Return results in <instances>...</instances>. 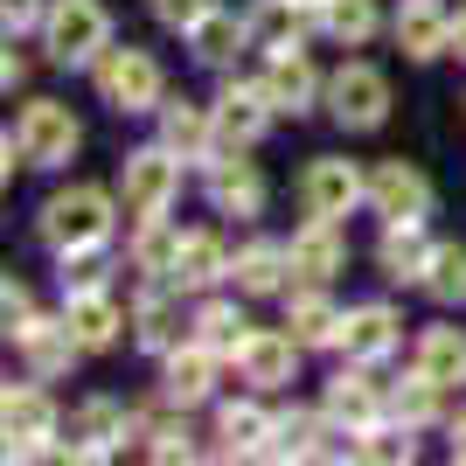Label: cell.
I'll use <instances>...</instances> for the list:
<instances>
[{
  "label": "cell",
  "mask_w": 466,
  "mask_h": 466,
  "mask_svg": "<svg viewBox=\"0 0 466 466\" xmlns=\"http://www.w3.org/2000/svg\"><path fill=\"white\" fill-rule=\"evenodd\" d=\"M35 230L49 251H105L112 244V195L91 188V181H70V188H56L49 202H42Z\"/></svg>",
  "instance_id": "obj_1"
},
{
  "label": "cell",
  "mask_w": 466,
  "mask_h": 466,
  "mask_svg": "<svg viewBox=\"0 0 466 466\" xmlns=\"http://www.w3.org/2000/svg\"><path fill=\"white\" fill-rule=\"evenodd\" d=\"M42 49L63 70H91L105 49H112V15L97 0H49V21H42Z\"/></svg>",
  "instance_id": "obj_2"
},
{
  "label": "cell",
  "mask_w": 466,
  "mask_h": 466,
  "mask_svg": "<svg viewBox=\"0 0 466 466\" xmlns=\"http://www.w3.org/2000/svg\"><path fill=\"white\" fill-rule=\"evenodd\" d=\"M91 84H97V97L112 105V112H160V97H167V77H160V63L147 56V49H105V56L91 63Z\"/></svg>",
  "instance_id": "obj_3"
},
{
  "label": "cell",
  "mask_w": 466,
  "mask_h": 466,
  "mask_svg": "<svg viewBox=\"0 0 466 466\" xmlns=\"http://www.w3.org/2000/svg\"><path fill=\"white\" fill-rule=\"evenodd\" d=\"M15 147H21V167H63L84 147V126L56 97H28L21 118H15Z\"/></svg>",
  "instance_id": "obj_4"
},
{
  "label": "cell",
  "mask_w": 466,
  "mask_h": 466,
  "mask_svg": "<svg viewBox=\"0 0 466 466\" xmlns=\"http://www.w3.org/2000/svg\"><path fill=\"white\" fill-rule=\"evenodd\" d=\"M35 383H42V376H35ZM35 383H7V397H0V431H7V460H49V452H63V446H56L63 418H56V404H49Z\"/></svg>",
  "instance_id": "obj_5"
},
{
  "label": "cell",
  "mask_w": 466,
  "mask_h": 466,
  "mask_svg": "<svg viewBox=\"0 0 466 466\" xmlns=\"http://www.w3.org/2000/svg\"><path fill=\"white\" fill-rule=\"evenodd\" d=\"M118 188H126V209H133V216H167V209H175V195H181V154L167 147V139L126 154Z\"/></svg>",
  "instance_id": "obj_6"
},
{
  "label": "cell",
  "mask_w": 466,
  "mask_h": 466,
  "mask_svg": "<svg viewBox=\"0 0 466 466\" xmlns=\"http://www.w3.org/2000/svg\"><path fill=\"white\" fill-rule=\"evenodd\" d=\"M328 112H334V126H349V133H376L390 118V77L376 63H341L328 77Z\"/></svg>",
  "instance_id": "obj_7"
},
{
  "label": "cell",
  "mask_w": 466,
  "mask_h": 466,
  "mask_svg": "<svg viewBox=\"0 0 466 466\" xmlns=\"http://www.w3.org/2000/svg\"><path fill=\"white\" fill-rule=\"evenodd\" d=\"M355 202H370V175H362L355 160H341V154L307 160V175H299V209H307V216H328V223H341Z\"/></svg>",
  "instance_id": "obj_8"
},
{
  "label": "cell",
  "mask_w": 466,
  "mask_h": 466,
  "mask_svg": "<svg viewBox=\"0 0 466 466\" xmlns=\"http://www.w3.org/2000/svg\"><path fill=\"white\" fill-rule=\"evenodd\" d=\"M272 91H265V77L258 84H223L216 91V147H230V154H244V147H258V139L272 133Z\"/></svg>",
  "instance_id": "obj_9"
},
{
  "label": "cell",
  "mask_w": 466,
  "mask_h": 466,
  "mask_svg": "<svg viewBox=\"0 0 466 466\" xmlns=\"http://www.w3.org/2000/svg\"><path fill=\"white\" fill-rule=\"evenodd\" d=\"M370 209L383 223H425L431 216V181L425 167H410V160H376L370 175Z\"/></svg>",
  "instance_id": "obj_10"
},
{
  "label": "cell",
  "mask_w": 466,
  "mask_h": 466,
  "mask_svg": "<svg viewBox=\"0 0 466 466\" xmlns=\"http://www.w3.org/2000/svg\"><path fill=\"white\" fill-rule=\"evenodd\" d=\"M126 431H133V410H118L112 397H91V404H77V418H70L63 452H70V460H112V452L126 446Z\"/></svg>",
  "instance_id": "obj_11"
},
{
  "label": "cell",
  "mask_w": 466,
  "mask_h": 466,
  "mask_svg": "<svg viewBox=\"0 0 466 466\" xmlns=\"http://www.w3.org/2000/svg\"><path fill=\"white\" fill-rule=\"evenodd\" d=\"M292 279H307V286H328L341 265H349V237H341V223H328V216H307L299 230H292Z\"/></svg>",
  "instance_id": "obj_12"
},
{
  "label": "cell",
  "mask_w": 466,
  "mask_h": 466,
  "mask_svg": "<svg viewBox=\"0 0 466 466\" xmlns=\"http://www.w3.org/2000/svg\"><path fill=\"white\" fill-rule=\"evenodd\" d=\"M216 370H223V355L209 349V341H181L175 355H167V376H160V397L175 410H195L216 397Z\"/></svg>",
  "instance_id": "obj_13"
},
{
  "label": "cell",
  "mask_w": 466,
  "mask_h": 466,
  "mask_svg": "<svg viewBox=\"0 0 466 466\" xmlns=\"http://www.w3.org/2000/svg\"><path fill=\"white\" fill-rule=\"evenodd\" d=\"M390 35L404 49L410 63H431V56H452V15L439 0H404L397 21H390Z\"/></svg>",
  "instance_id": "obj_14"
},
{
  "label": "cell",
  "mask_w": 466,
  "mask_h": 466,
  "mask_svg": "<svg viewBox=\"0 0 466 466\" xmlns=\"http://www.w3.org/2000/svg\"><path fill=\"white\" fill-rule=\"evenodd\" d=\"M397 341H404V320H397V307H349V320H341V341L334 349L349 355V362H383V355H397Z\"/></svg>",
  "instance_id": "obj_15"
},
{
  "label": "cell",
  "mask_w": 466,
  "mask_h": 466,
  "mask_svg": "<svg viewBox=\"0 0 466 466\" xmlns=\"http://www.w3.org/2000/svg\"><path fill=\"white\" fill-rule=\"evenodd\" d=\"M341 320H349V313L334 307L320 286H307V279L286 286V328H292L299 349H334V341H341Z\"/></svg>",
  "instance_id": "obj_16"
},
{
  "label": "cell",
  "mask_w": 466,
  "mask_h": 466,
  "mask_svg": "<svg viewBox=\"0 0 466 466\" xmlns=\"http://www.w3.org/2000/svg\"><path fill=\"white\" fill-rule=\"evenodd\" d=\"M175 292H181V286H175ZM175 292H139V299H133V341H139L147 355H160V362L188 341V313H181Z\"/></svg>",
  "instance_id": "obj_17"
},
{
  "label": "cell",
  "mask_w": 466,
  "mask_h": 466,
  "mask_svg": "<svg viewBox=\"0 0 466 466\" xmlns=\"http://www.w3.org/2000/svg\"><path fill=\"white\" fill-rule=\"evenodd\" d=\"M390 410V390L370 376V362H349V370L328 383V418H341V425H355V431H370L376 418Z\"/></svg>",
  "instance_id": "obj_18"
},
{
  "label": "cell",
  "mask_w": 466,
  "mask_h": 466,
  "mask_svg": "<svg viewBox=\"0 0 466 466\" xmlns=\"http://www.w3.org/2000/svg\"><path fill=\"white\" fill-rule=\"evenodd\" d=\"M160 139H167L181 160H209V154H216V105H195V97H160Z\"/></svg>",
  "instance_id": "obj_19"
},
{
  "label": "cell",
  "mask_w": 466,
  "mask_h": 466,
  "mask_svg": "<svg viewBox=\"0 0 466 466\" xmlns=\"http://www.w3.org/2000/svg\"><path fill=\"white\" fill-rule=\"evenodd\" d=\"M209 209L216 216H258L265 209V175L251 160H237L223 147V160H209Z\"/></svg>",
  "instance_id": "obj_20"
},
{
  "label": "cell",
  "mask_w": 466,
  "mask_h": 466,
  "mask_svg": "<svg viewBox=\"0 0 466 466\" xmlns=\"http://www.w3.org/2000/svg\"><path fill=\"white\" fill-rule=\"evenodd\" d=\"M63 328L77 334L84 355H97V349H112V341H118L126 313H118L112 292H63Z\"/></svg>",
  "instance_id": "obj_21"
},
{
  "label": "cell",
  "mask_w": 466,
  "mask_h": 466,
  "mask_svg": "<svg viewBox=\"0 0 466 466\" xmlns=\"http://www.w3.org/2000/svg\"><path fill=\"white\" fill-rule=\"evenodd\" d=\"M307 0H251L244 7V28H251V49H265V56H279V49H299V35H307Z\"/></svg>",
  "instance_id": "obj_22"
},
{
  "label": "cell",
  "mask_w": 466,
  "mask_h": 466,
  "mask_svg": "<svg viewBox=\"0 0 466 466\" xmlns=\"http://www.w3.org/2000/svg\"><path fill=\"white\" fill-rule=\"evenodd\" d=\"M15 349H21V362H28V376H42V383H49V376H63V370L84 355V349H77V334L63 328V320H42V313L15 334Z\"/></svg>",
  "instance_id": "obj_23"
},
{
  "label": "cell",
  "mask_w": 466,
  "mask_h": 466,
  "mask_svg": "<svg viewBox=\"0 0 466 466\" xmlns=\"http://www.w3.org/2000/svg\"><path fill=\"white\" fill-rule=\"evenodd\" d=\"M299 341H292V328L286 334H251V349L237 355V370H244V383H258V390H286L292 376H299Z\"/></svg>",
  "instance_id": "obj_24"
},
{
  "label": "cell",
  "mask_w": 466,
  "mask_h": 466,
  "mask_svg": "<svg viewBox=\"0 0 466 466\" xmlns=\"http://www.w3.org/2000/svg\"><path fill=\"white\" fill-rule=\"evenodd\" d=\"M439 244H425V223H383V244H376V265L397 286H425V265Z\"/></svg>",
  "instance_id": "obj_25"
},
{
  "label": "cell",
  "mask_w": 466,
  "mask_h": 466,
  "mask_svg": "<svg viewBox=\"0 0 466 466\" xmlns=\"http://www.w3.org/2000/svg\"><path fill=\"white\" fill-rule=\"evenodd\" d=\"M216 279H230V251H223V237H216V230H188V237H181V251H175L167 286L202 292V286H216Z\"/></svg>",
  "instance_id": "obj_26"
},
{
  "label": "cell",
  "mask_w": 466,
  "mask_h": 466,
  "mask_svg": "<svg viewBox=\"0 0 466 466\" xmlns=\"http://www.w3.org/2000/svg\"><path fill=\"white\" fill-rule=\"evenodd\" d=\"M265 91H272V105L279 112H313V97H320V77H313V63H307V49H279L272 56V70H265Z\"/></svg>",
  "instance_id": "obj_27"
},
{
  "label": "cell",
  "mask_w": 466,
  "mask_h": 466,
  "mask_svg": "<svg viewBox=\"0 0 466 466\" xmlns=\"http://www.w3.org/2000/svg\"><path fill=\"white\" fill-rule=\"evenodd\" d=\"M237 49H251V28H244V15H223V7H209V15L188 28V56H195V63H209V70H223Z\"/></svg>",
  "instance_id": "obj_28"
},
{
  "label": "cell",
  "mask_w": 466,
  "mask_h": 466,
  "mask_svg": "<svg viewBox=\"0 0 466 466\" xmlns=\"http://www.w3.org/2000/svg\"><path fill=\"white\" fill-rule=\"evenodd\" d=\"M292 251L286 244H265V237H258V244H244V251L230 258V279H237V292H286L292 286Z\"/></svg>",
  "instance_id": "obj_29"
},
{
  "label": "cell",
  "mask_w": 466,
  "mask_h": 466,
  "mask_svg": "<svg viewBox=\"0 0 466 466\" xmlns=\"http://www.w3.org/2000/svg\"><path fill=\"white\" fill-rule=\"evenodd\" d=\"M418 370H425L439 390H460L466 383V328H446V320L425 328L418 334Z\"/></svg>",
  "instance_id": "obj_30"
},
{
  "label": "cell",
  "mask_w": 466,
  "mask_h": 466,
  "mask_svg": "<svg viewBox=\"0 0 466 466\" xmlns=\"http://www.w3.org/2000/svg\"><path fill=\"white\" fill-rule=\"evenodd\" d=\"M272 425H279V418H265L258 404H223V410H216V439H223L216 452H230V460H251V452H258V460H265Z\"/></svg>",
  "instance_id": "obj_31"
},
{
  "label": "cell",
  "mask_w": 466,
  "mask_h": 466,
  "mask_svg": "<svg viewBox=\"0 0 466 466\" xmlns=\"http://www.w3.org/2000/svg\"><path fill=\"white\" fill-rule=\"evenodd\" d=\"M251 334H258V328L244 320V307H230V299H209V307L195 313V341H209V349L223 355V362L251 349Z\"/></svg>",
  "instance_id": "obj_32"
},
{
  "label": "cell",
  "mask_w": 466,
  "mask_h": 466,
  "mask_svg": "<svg viewBox=\"0 0 466 466\" xmlns=\"http://www.w3.org/2000/svg\"><path fill=\"white\" fill-rule=\"evenodd\" d=\"M313 21H320L341 49H362V42L383 28V7H376V0H320V15H313Z\"/></svg>",
  "instance_id": "obj_33"
},
{
  "label": "cell",
  "mask_w": 466,
  "mask_h": 466,
  "mask_svg": "<svg viewBox=\"0 0 466 466\" xmlns=\"http://www.w3.org/2000/svg\"><path fill=\"white\" fill-rule=\"evenodd\" d=\"M175 251H181V230L167 216H139V237H133V265L147 279H167L175 272Z\"/></svg>",
  "instance_id": "obj_34"
},
{
  "label": "cell",
  "mask_w": 466,
  "mask_h": 466,
  "mask_svg": "<svg viewBox=\"0 0 466 466\" xmlns=\"http://www.w3.org/2000/svg\"><path fill=\"white\" fill-rule=\"evenodd\" d=\"M390 418H397V425H410V431L431 425V418H439V383H431L425 370H410L404 383L390 390Z\"/></svg>",
  "instance_id": "obj_35"
},
{
  "label": "cell",
  "mask_w": 466,
  "mask_h": 466,
  "mask_svg": "<svg viewBox=\"0 0 466 466\" xmlns=\"http://www.w3.org/2000/svg\"><path fill=\"white\" fill-rule=\"evenodd\" d=\"M425 292L439 307H466V244H439L425 265Z\"/></svg>",
  "instance_id": "obj_36"
},
{
  "label": "cell",
  "mask_w": 466,
  "mask_h": 466,
  "mask_svg": "<svg viewBox=\"0 0 466 466\" xmlns=\"http://www.w3.org/2000/svg\"><path fill=\"white\" fill-rule=\"evenodd\" d=\"M139 439H147L154 460H188V452H195L188 418H147V410H139Z\"/></svg>",
  "instance_id": "obj_37"
},
{
  "label": "cell",
  "mask_w": 466,
  "mask_h": 466,
  "mask_svg": "<svg viewBox=\"0 0 466 466\" xmlns=\"http://www.w3.org/2000/svg\"><path fill=\"white\" fill-rule=\"evenodd\" d=\"M362 460H383V466H397V460H418V439H410V425H370V431H362Z\"/></svg>",
  "instance_id": "obj_38"
},
{
  "label": "cell",
  "mask_w": 466,
  "mask_h": 466,
  "mask_svg": "<svg viewBox=\"0 0 466 466\" xmlns=\"http://www.w3.org/2000/svg\"><path fill=\"white\" fill-rule=\"evenodd\" d=\"M63 292H105V258L97 251H63Z\"/></svg>",
  "instance_id": "obj_39"
},
{
  "label": "cell",
  "mask_w": 466,
  "mask_h": 466,
  "mask_svg": "<svg viewBox=\"0 0 466 466\" xmlns=\"http://www.w3.org/2000/svg\"><path fill=\"white\" fill-rule=\"evenodd\" d=\"M0 320H7V341L35 320V299H28V286H21V279H7V286H0Z\"/></svg>",
  "instance_id": "obj_40"
},
{
  "label": "cell",
  "mask_w": 466,
  "mask_h": 466,
  "mask_svg": "<svg viewBox=\"0 0 466 466\" xmlns=\"http://www.w3.org/2000/svg\"><path fill=\"white\" fill-rule=\"evenodd\" d=\"M147 7H154V21H160V28H175V35H188L195 21L209 15V0H147Z\"/></svg>",
  "instance_id": "obj_41"
},
{
  "label": "cell",
  "mask_w": 466,
  "mask_h": 466,
  "mask_svg": "<svg viewBox=\"0 0 466 466\" xmlns=\"http://www.w3.org/2000/svg\"><path fill=\"white\" fill-rule=\"evenodd\" d=\"M0 15H7V35H28V28L49 21V7L42 0H0Z\"/></svg>",
  "instance_id": "obj_42"
},
{
  "label": "cell",
  "mask_w": 466,
  "mask_h": 466,
  "mask_svg": "<svg viewBox=\"0 0 466 466\" xmlns=\"http://www.w3.org/2000/svg\"><path fill=\"white\" fill-rule=\"evenodd\" d=\"M0 84H7V91H21V84H28V56L15 49V35H7V63H0Z\"/></svg>",
  "instance_id": "obj_43"
},
{
  "label": "cell",
  "mask_w": 466,
  "mask_h": 466,
  "mask_svg": "<svg viewBox=\"0 0 466 466\" xmlns=\"http://www.w3.org/2000/svg\"><path fill=\"white\" fill-rule=\"evenodd\" d=\"M452 56L466 63V7H460V15H452Z\"/></svg>",
  "instance_id": "obj_44"
},
{
  "label": "cell",
  "mask_w": 466,
  "mask_h": 466,
  "mask_svg": "<svg viewBox=\"0 0 466 466\" xmlns=\"http://www.w3.org/2000/svg\"><path fill=\"white\" fill-rule=\"evenodd\" d=\"M452 460H466V410L452 418Z\"/></svg>",
  "instance_id": "obj_45"
},
{
  "label": "cell",
  "mask_w": 466,
  "mask_h": 466,
  "mask_svg": "<svg viewBox=\"0 0 466 466\" xmlns=\"http://www.w3.org/2000/svg\"><path fill=\"white\" fill-rule=\"evenodd\" d=\"M307 7H313V15H320V0H307Z\"/></svg>",
  "instance_id": "obj_46"
}]
</instances>
